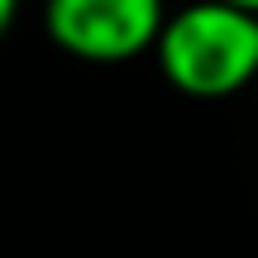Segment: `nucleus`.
Returning a JSON list of instances; mask_svg holds the SVG:
<instances>
[{
    "label": "nucleus",
    "mask_w": 258,
    "mask_h": 258,
    "mask_svg": "<svg viewBox=\"0 0 258 258\" xmlns=\"http://www.w3.org/2000/svg\"><path fill=\"white\" fill-rule=\"evenodd\" d=\"M15 15H19V0H0V38H5V29L15 24Z\"/></svg>",
    "instance_id": "3"
},
{
    "label": "nucleus",
    "mask_w": 258,
    "mask_h": 258,
    "mask_svg": "<svg viewBox=\"0 0 258 258\" xmlns=\"http://www.w3.org/2000/svg\"><path fill=\"white\" fill-rule=\"evenodd\" d=\"M163 24V0H43V34L67 57L96 67L153 53Z\"/></svg>",
    "instance_id": "2"
},
{
    "label": "nucleus",
    "mask_w": 258,
    "mask_h": 258,
    "mask_svg": "<svg viewBox=\"0 0 258 258\" xmlns=\"http://www.w3.org/2000/svg\"><path fill=\"white\" fill-rule=\"evenodd\" d=\"M230 5H239V10H253V15H258V0H230Z\"/></svg>",
    "instance_id": "4"
},
{
    "label": "nucleus",
    "mask_w": 258,
    "mask_h": 258,
    "mask_svg": "<svg viewBox=\"0 0 258 258\" xmlns=\"http://www.w3.org/2000/svg\"><path fill=\"white\" fill-rule=\"evenodd\" d=\"M158 72L191 101H225L258 82V15L230 0H191L158 34Z\"/></svg>",
    "instance_id": "1"
}]
</instances>
